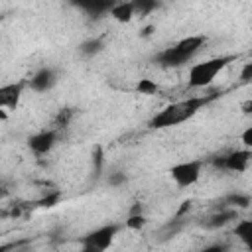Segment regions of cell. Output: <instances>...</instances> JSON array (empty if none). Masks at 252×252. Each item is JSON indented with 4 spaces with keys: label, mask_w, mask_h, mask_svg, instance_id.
Here are the masks:
<instances>
[{
    "label": "cell",
    "mask_w": 252,
    "mask_h": 252,
    "mask_svg": "<svg viewBox=\"0 0 252 252\" xmlns=\"http://www.w3.org/2000/svg\"><path fill=\"white\" fill-rule=\"evenodd\" d=\"M219 94H201V96H189L185 100L173 102L169 106H165L161 112H158L152 120H150V128H171L177 126L185 120H189L191 116H195L203 106H207L211 100H215Z\"/></svg>",
    "instance_id": "1"
},
{
    "label": "cell",
    "mask_w": 252,
    "mask_h": 252,
    "mask_svg": "<svg viewBox=\"0 0 252 252\" xmlns=\"http://www.w3.org/2000/svg\"><path fill=\"white\" fill-rule=\"evenodd\" d=\"M205 43V37L203 35H189V37H183L179 39L177 43L165 47L163 51H159L154 61L161 67H179L183 63H187Z\"/></svg>",
    "instance_id": "2"
},
{
    "label": "cell",
    "mask_w": 252,
    "mask_h": 252,
    "mask_svg": "<svg viewBox=\"0 0 252 252\" xmlns=\"http://www.w3.org/2000/svg\"><path fill=\"white\" fill-rule=\"evenodd\" d=\"M236 59V55H219V57H213V59H207L203 63H195L191 69H189V87L191 89H205L209 87L215 77L228 65Z\"/></svg>",
    "instance_id": "3"
},
{
    "label": "cell",
    "mask_w": 252,
    "mask_h": 252,
    "mask_svg": "<svg viewBox=\"0 0 252 252\" xmlns=\"http://www.w3.org/2000/svg\"><path fill=\"white\" fill-rule=\"evenodd\" d=\"M118 232H120V224H116V222L98 226L81 238V246L85 252H104L110 248V244Z\"/></svg>",
    "instance_id": "4"
},
{
    "label": "cell",
    "mask_w": 252,
    "mask_h": 252,
    "mask_svg": "<svg viewBox=\"0 0 252 252\" xmlns=\"http://www.w3.org/2000/svg\"><path fill=\"white\" fill-rule=\"evenodd\" d=\"M201 169H203V161H199V159L181 161V163H175V165L169 169V175H171V179H173L179 187H189V185H195V183L199 181Z\"/></svg>",
    "instance_id": "5"
},
{
    "label": "cell",
    "mask_w": 252,
    "mask_h": 252,
    "mask_svg": "<svg viewBox=\"0 0 252 252\" xmlns=\"http://www.w3.org/2000/svg\"><path fill=\"white\" fill-rule=\"evenodd\" d=\"M250 158H252V152L250 148H244V150H234L226 156H219L213 159V165L215 167H220V169H226V171H236V173H242L246 171L248 163H250Z\"/></svg>",
    "instance_id": "6"
},
{
    "label": "cell",
    "mask_w": 252,
    "mask_h": 252,
    "mask_svg": "<svg viewBox=\"0 0 252 252\" xmlns=\"http://www.w3.org/2000/svg\"><path fill=\"white\" fill-rule=\"evenodd\" d=\"M57 138H59L57 128H47V130H41V132H35L33 136H30L28 148L35 156H47L53 150V146L57 144Z\"/></svg>",
    "instance_id": "7"
},
{
    "label": "cell",
    "mask_w": 252,
    "mask_h": 252,
    "mask_svg": "<svg viewBox=\"0 0 252 252\" xmlns=\"http://www.w3.org/2000/svg\"><path fill=\"white\" fill-rule=\"evenodd\" d=\"M71 6L83 10L87 16L91 18H102L104 14L110 12V8L118 2V0H67Z\"/></svg>",
    "instance_id": "8"
},
{
    "label": "cell",
    "mask_w": 252,
    "mask_h": 252,
    "mask_svg": "<svg viewBox=\"0 0 252 252\" xmlns=\"http://www.w3.org/2000/svg\"><path fill=\"white\" fill-rule=\"evenodd\" d=\"M26 81H16V83H8L0 87V108H8V110H16L24 93Z\"/></svg>",
    "instance_id": "9"
},
{
    "label": "cell",
    "mask_w": 252,
    "mask_h": 252,
    "mask_svg": "<svg viewBox=\"0 0 252 252\" xmlns=\"http://www.w3.org/2000/svg\"><path fill=\"white\" fill-rule=\"evenodd\" d=\"M59 77L57 71L51 67H41L33 73V77L30 79V89H33L35 93H47L57 85Z\"/></svg>",
    "instance_id": "10"
},
{
    "label": "cell",
    "mask_w": 252,
    "mask_h": 252,
    "mask_svg": "<svg viewBox=\"0 0 252 252\" xmlns=\"http://www.w3.org/2000/svg\"><path fill=\"white\" fill-rule=\"evenodd\" d=\"M116 22H120V24H126V22H130L132 18H134V8H132V2L128 0H118L112 8H110V12H108Z\"/></svg>",
    "instance_id": "11"
},
{
    "label": "cell",
    "mask_w": 252,
    "mask_h": 252,
    "mask_svg": "<svg viewBox=\"0 0 252 252\" xmlns=\"http://www.w3.org/2000/svg\"><path fill=\"white\" fill-rule=\"evenodd\" d=\"M236 219V209H222L220 213H215L211 215L203 224L207 228H220V226H226L230 220Z\"/></svg>",
    "instance_id": "12"
},
{
    "label": "cell",
    "mask_w": 252,
    "mask_h": 252,
    "mask_svg": "<svg viewBox=\"0 0 252 252\" xmlns=\"http://www.w3.org/2000/svg\"><path fill=\"white\" fill-rule=\"evenodd\" d=\"M134 8V16H148L150 12L158 10L161 6L159 0H130Z\"/></svg>",
    "instance_id": "13"
},
{
    "label": "cell",
    "mask_w": 252,
    "mask_h": 252,
    "mask_svg": "<svg viewBox=\"0 0 252 252\" xmlns=\"http://www.w3.org/2000/svg\"><path fill=\"white\" fill-rule=\"evenodd\" d=\"M102 47H104V43H102L100 37H91V39H85V41L79 45V51H81L85 57H93V55L100 53Z\"/></svg>",
    "instance_id": "14"
},
{
    "label": "cell",
    "mask_w": 252,
    "mask_h": 252,
    "mask_svg": "<svg viewBox=\"0 0 252 252\" xmlns=\"http://www.w3.org/2000/svg\"><path fill=\"white\" fill-rule=\"evenodd\" d=\"M234 234L246 246H252V220H238L236 226H234Z\"/></svg>",
    "instance_id": "15"
},
{
    "label": "cell",
    "mask_w": 252,
    "mask_h": 252,
    "mask_svg": "<svg viewBox=\"0 0 252 252\" xmlns=\"http://www.w3.org/2000/svg\"><path fill=\"white\" fill-rule=\"evenodd\" d=\"M224 203L232 209H248L250 207V197L242 193H230L224 197Z\"/></svg>",
    "instance_id": "16"
},
{
    "label": "cell",
    "mask_w": 252,
    "mask_h": 252,
    "mask_svg": "<svg viewBox=\"0 0 252 252\" xmlns=\"http://www.w3.org/2000/svg\"><path fill=\"white\" fill-rule=\"evenodd\" d=\"M146 222H148V219L142 213H136V211H132L126 219V226L132 228V230H142L146 226Z\"/></svg>",
    "instance_id": "17"
},
{
    "label": "cell",
    "mask_w": 252,
    "mask_h": 252,
    "mask_svg": "<svg viewBox=\"0 0 252 252\" xmlns=\"http://www.w3.org/2000/svg\"><path fill=\"white\" fill-rule=\"evenodd\" d=\"M136 91L142 93V94H156V93L159 91V87H158L152 79H140V81L136 83Z\"/></svg>",
    "instance_id": "18"
},
{
    "label": "cell",
    "mask_w": 252,
    "mask_h": 252,
    "mask_svg": "<svg viewBox=\"0 0 252 252\" xmlns=\"http://www.w3.org/2000/svg\"><path fill=\"white\" fill-rule=\"evenodd\" d=\"M71 118H73V110L71 108H61L59 112H57V116H55V120H53V128H65L69 122H71Z\"/></svg>",
    "instance_id": "19"
},
{
    "label": "cell",
    "mask_w": 252,
    "mask_h": 252,
    "mask_svg": "<svg viewBox=\"0 0 252 252\" xmlns=\"http://www.w3.org/2000/svg\"><path fill=\"white\" fill-rule=\"evenodd\" d=\"M108 183H110L112 187H120V185H124V183H126V173H122V171H114V173H110V175H108Z\"/></svg>",
    "instance_id": "20"
},
{
    "label": "cell",
    "mask_w": 252,
    "mask_h": 252,
    "mask_svg": "<svg viewBox=\"0 0 252 252\" xmlns=\"http://www.w3.org/2000/svg\"><path fill=\"white\" fill-rule=\"evenodd\" d=\"M59 197H61V193H59V191H55L53 195H47V197H43V199L39 201V205H41V207H53V205L59 201Z\"/></svg>",
    "instance_id": "21"
},
{
    "label": "cell",
    "mask_w": 252,
    "mask_h": 252,
    "mask_svg": "<svg viewBox=\"0 0 252 252\" xmlns=\"http://www.w3.org/2000/svg\"><path fill=\"white\" fill-rule=\"evenodd\" d=\"M242 144H244V148H252V126H248L242 132Z\"/></svg>",
    "instance_id": "22"
},
{
    "label": "cell",
    "mask_w": 252,
    "mask_h": 252,
    "mask_svg": "<svg viewBox=\"0 0 252 252\" xmlns=\"http://www.w3.org/2000/svg\"><path fill=\"white\" fill-rule=\"evenodd\" d=\"M240 79H242V83H248L252 79V63H246L244 65V69L240 73Z\"/></svg>",
    "instance_id": "23"
},
{
    "label": "cell",
    "mask_w": 252,
    "mask_h": 252,
    "mask_svg": "<svg viewBox=\"0 0 252 252\" xmlns=\"http://www.w3.org/2000/svg\"><path fill=\"white\" fill-rule=\"evenodd\" d=\"M250 108H252V102H250V100H246V102L242 104V112H244V114H250Z\"/></svg>",
    "instance_id": "24"
},
{
    "label": "cell",
    "mask_w": 252,
    "mask_h": 252,
    "mask_svg": "<svg viewBox=\"0 0 252 252\" xmlns=\"http://www.w3.org/2000/svg\"><path fill=\"white\" fill-rule=\"evenodd\" d=\"M152 32H154V26H148V28H144V30H142V35H144V37H148V35H152Z\"/></svg>",
    "instance_id": "25"
},
{
    "label": "cell",
    "mask_w": 252,
    "mask_h": 252,
    "mask_svg": "<svg viewBox=\"0 0 252 252\" xmlns=\"http://www.w3.org/2000/svg\"><path fill=\"white\" fill-rule=\"evenodd\" d=\"M4 193H6V191H4V185L0 183V195H4Z\"/></svg>",
    "instance_id": "26"
}]
</instances>
